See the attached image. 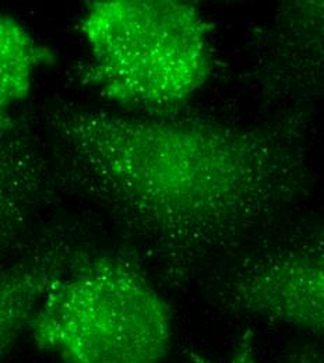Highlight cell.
I'll return each instance as SVG.
<instances>
[{
    "instance_id": "5b68a950",
    "label": "cell",
    "mask_w": 324,
    "mask_h": 363,
    "mask_svg": "<svg viewBox=\"0 0 324 363\" xmlns=\"http://www.w3.org/2000/svg\"><path fill=\"white\" fill-rule=\"evenodd\" d=\"M255 49L253 73L266 95L324 105V0L281 3Z\"/></svg>"
},
{
    "instance_id": "8992f818",
    "label": "cell",
    "mask_w": 324,
    "mask_h": 363,
    "mask_svg": "<svg viewBox=\"0 0 324 363\" xmlns=\"http://www.w3.org/2000/svg\"><path fill=\"white\" fill-rule=\"evenodd\" d=\"M93 245L73 228H49L3 264L0 275V345L1 357L11 354L28 333L31 323L55 285Z\"/></svg>"
},
{
    "instance_id": "277c9868",
    "label": "cell",
    "mask_w": 324,
    "mask_h": 363,
    "mask_svg": "<svg viewBox=\"0 0 324 363\" xmlns=\"http://www.w3.org/2000/svg\"><path fill=\"white\" fill-rule=\"evenodd\" d=\"M207 296L223 313L324 338L323 225L295 228L238 252Z\"/></svg>"
},
{
    "instance_id": "6da1fadb",
    "label": "cell",
    "mask_w": 324,
    "mask_h": 363,
    "mask_svg": "<svg viewBox=\"0 0 324 363\" xmlns=\"http://www.w3.org/2000/svg\"><path fill=\"white\" fill-rule=\"evenodd\" d=\"M294 129L65 101L44 112L56 181L101 210L125 253L174 291L303 197L309 164Z\"/></svg>"
},
{
    "instance_id": "3957f363",
    "label": "cell",
    "mask_w": 324,
    "mask_h": 363,
    "mask_svg": "<svg viewBox=\"0 0 324 363\" xmlns=\"http://www.w3.org/2000/svg\"><path fill=\"white\" fill-rule=\"evenodd\" d=\"M125 252L94 249L50 291L33 320L34 344L60 363H162L174 313Z\"/></svg>"
},
{
    "instance_id": "ba28073f",
    "label": "cell",
    "mask_w": 324,
    "mask_h": 363,
    "mask_svg": "<svg viewBox=\"0 0 324 363\" xmlns=\"http://www.w3.org/2000/svg\"><path fill=\"white\" fill-rule=\"evenodd\" d=\"M49 52L40 45L27 27L14 16L0 18V105L10 113L31 92L37 70L49 60Z\"/></svg>"
},
{
    "instance_id": "30bf717a",
    "label": "cell",
    "mask_w": 324,
    "mask_h": 363,
    "mask_svg": "<svg viewBox=\"0 0 324 363\" xmlns=\"http://www.w3.org/2000/svg\"><path fill=\"white\" fill-rule=\"evenodd\" d=\"M285 363H324V350L311 345L298 347L289 351Z\"/></svg>"
},
{
    "instance_id": "52a82bcc",
    "label": "cell",
    "mask_w": 324,
    "mask_h": 363,
    "mask_svg": "<svg viewBox=\"0 0 324 363\" xmlns=\"http://www.w3.org/2000/svg\"><path fill=\"white\" fill-rule=\"evenodd\" d=\"M1 247L10 249L50 191L49 161L23 116L1 113Z\"/></svg>"
},
{
    "instance_id": "9c48e42d",
    "label": "cell",
    "mask_w": 324,
    "mask_h": 363,
    "mask_svg": "<svg viewBox=\"0 0 324 363\" xmlns=\"http://www.w3.org/2000/svg\"><path fill=\"white\" fill-rule=\"evenodd\" d=\"M184 363H260L256 338L252 331H246L233 344L231 352L223 359H213L197 351H187Z\"/></svg>"
},
{
    "instance_id": "7a4b0ae2",
    "label": "cell",
    "mask_w": 324,
    "mask_h": 363,
    "mask_svg": "<svg viewBox=\"0 0 324 363\" xmlns=\"http://www.w3.org/2000/svg\"><path fill=\"white\" fill-rule=\"evenodd\" d=\"M79 30L89 49L79 80L133 115H175L211 73L213 28L189 1H93Z\"/></svg>"
}]
</instances>
